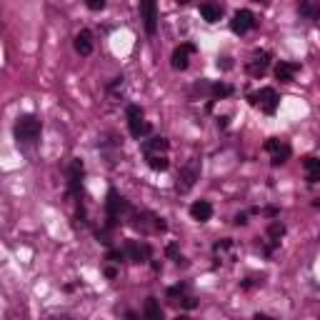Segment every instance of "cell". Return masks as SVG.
Masks as SVG:
<instances>
[{
  "label": "cell",
  "mask_w": 320,
  "mask_h": 320,
  "mask_svg": "<svg viewBox=\"0 0 320 320\" xmlns=\"http://www.w3.org/2000/svg\"><path fill=\"white\" fill-rule=\"evenodd\" d=\"M300 70V65L298 63H288V60H280L278 63V68H275V78L280 80V83H293V78H295V73Z\"/></svg>",
  "instance_id": "cell-13"
},
{
  "label": "cell",
  "mask_w": 320,
  "mask_h": 320,
  "mask_svg": "<svg viewBox=\"0 0 320 320\" xmlns=\"http://www.w3.org/2000/svg\"><path fill=\"white\" fill-rule=\"evenodd\" d=\"M75 50H78L80 55H90V53H93V35H90L88 30H80V33L75 35Z\"/></svg>",
  "instance_id": "cell-18"
},
{
  "label": "cell",
  "mask_w": 320,
  "mask_h": 320,
  "mask_svg": "<svg viewBox=\"0 0 320 320\" xmlns=\"http://www.w3.org/2000/svg\"><path fill=\"white\" fill-rule=\"evenodd\" d=\"M146 318L163 320V308L158 305V300H155V298H148V300H146Z\"/></svg>",
  "instance_id": "cell-22"
},
{
  "label": "cell",
  "mask_w": 320,
  "mask_h": 320,
  "mask_svg": "<svg viewBox=\"0 0 320 320\" xmlns=\"http://www.w3.org/2000/svg\"><path fill=\"white\" fill-rule=\"evenodd\" d=\"M178 3H180V5H185V3H190V0H178Z\"/></svg>",
  "instance_id": "cell-31"
},
{
  "label": "cell",
  "mask_w": 320,
  "mask_h": 320,
  "mask_svg": "<svg viewBox=\"0 0 320 320\" xmlns=\"http://www.w3.org/2000/svg\"><path fill=\"white\" fill-rule=\"evenodd\" d=\"M140 15L146 23V33L155 35L158 33V0H140Z\"/></svg>",
  "instance_id": "cell-8"
},
{
  "label": "cell",
  "mask_w": 320,
  "mask_h": 320,
  "mask_svg": "<svg viewBox=\"0 0 320 320\" xmlns=\"http://www.w3.org/2000/svg\"><path fill=\"white\" fill-rule=\"evenodd\" d=\"M255 25H258V23H255V15H253L250 10H238L233 15V20H230V30L238 33V35H245L248 30H253Z\"/></svg>",
  "instance_id": "cell-10"
},
{
  "label": "cell",
  "mask_w": 320,
  "mask_h": 320,
  "mask_svg": "<svg viewBox=\"0 0 320 320\" xmlns=\"http://www.w3.org/2000/svg\"><path fill=\"white\" fill-rule=\"evenodd\" d=\"M85 5L90 8V10H95V13H98V10H103V8H105V0H85Z\"/></svg>",
  "instance_id": "cell-25"
},
{
  "label": "cell",
  "mask_w": 320,
  "mask_h": 320,
  "mask_svg": "<svg viewBox=\"0 0 320 320\" xmlns=\"http://www.w3.org/2000/svg\"><path fill=\"white\" fill-rule=\"evenodd\" d=\"M305 175H308V183H320V160L318 158H305Z\"/></svg>",
  "instance_id": "cell-21"
},
{
  "label": "cell",
  "mask_w": 320,
  "mask_h": 320,
  "mask_svg": "<svg viewBox=\"0 0 320 320\" xmlns=\"http://www.w3.org/2000/svg\"><path fill=\"white\" fill-rule=\"evenodd\" d=\"M105 275H108V278H115L118 270H115V268H105Z\"/></svg>",
  "instance_id": "cell-30"
},
{
  "label": "cell",
  "mask_w": 320,
  "mask_h": 320,
  "mask_svg": "<svg viewBox=\"0 0 320 320\" xmlns=\"http://www.w3.org/2000/svg\"><path fill=\"white\" fill-rule=\"evenodd\" d=\"M218 68H223V70H230V68H233V63H230V58H220V60H218Z\"/></svg>",
  "instance_id": "cell-28"
},
{
  "label": "cell",
  "mask_w": 320,
  "mask_h": 320,
  "mask_svg": "<svg viewBox=\"0 0 320 320\" xmlns=\"http://www.w3.org/2000/svg\"><path fill=\"white\" fill-rule=\"evenodd\" d=\"M200 15H203L205 23H218L220 18H223V8L218 5V3H213V0H208L200 5Z\"/></svg>",
  "instance_id": "cell-15"
},
{
  "label": "cell",
  "mask_w": 320,
  "mask_h": 320,
  "mask_svg": "<svg viewBox=\"0 0 320 320\" xmlns=\"http://www.w3.org/2000/svg\"><path fill=\"white\" fill-rule=\"evenodd\" d=\"M250 103H253V105H260L263 113H268V115H275L280 98H278L275 88H260L258 93H253V95H250Z\"/></svg>",
  "instance_id": "cell-6"
},
{
  "label": "cell",
  "mask_w": 320,
  "mask_h": 320,
  "mask_svg": "<svg viewBox=\"0 0 320 320\" xmlns=\"http://www.w3.org/2000/svg\"><path fill=\"white\" fill-rule=\"evenodd\" d=\"M315 208H320V198H318V200H315Z\"/></svg>",
  "instance_id": "cell-32"
},
{
  "label": "cell",
  "mask_w": 320,
  "mask_h": 320,
  "mask_svg": "<svg viewBox=\"0 0 320 320\" xmlns=\"http://www.w3.org/2000/svg\"><path fill=\"white\" fill-rule=\"evenodd\" d=\"M125 258V250H110L108 253V260H113V263H120Z\"/></svg>",
  "instance_id": "cell-26"
},
{
  "label": "cell",
  "mask_w": 320,
  "mask_h": 320,
  "mask_svg": "<svg viewBox=\"0 0 320 320\" xmlns=\"http://www.w3.org/2000/svg\"><path fill=\"white\" fill-rule=\"evenodd\" d=\"M125 115H128V130H130L133 138H146L148 133H150V125L143 120L146 115H143V108H140V105H128Z\"/></svg>",
  "instance_id": "cell-5"
},
{
  "label": "cell",
  "mask_w": 320,
  "mask_h": 320,
  "mask_svg": "<svg viewBox=\"0 0 320 320\" xmlns=\"http://www.w3.org/2000/svg\"><path fill=\"white\" fill-rule=\"evenodd\" d=\"M150 245L148 243H140V240H128L125 243V258L133 263H146L150 260Z\"/></svg>",
  "instance_id": "cell-9"
},
{
  "label": "cell",
  "mask_w": 320,
  "mask_h": 320,
  "mask_svg": "<svg viewBox=\"0 0 320 320\" xmlns=\"http://www.w3.org/2000/svg\"><path fill=\"white\" fill-rule=\"evenodd\" d=\"M198 178H200V160H188V163H185V165L180 168V173H178V180H175V190H178L180 195L190 193Z\"/></svg>",
  "instance_id": "cell-3"
},
{
  "label": "cell",
  "mask_w": 320,
  "mask_h": 320,
  "mask_svg": "<svg viewBox=\"0 0 320 320\" xmlns=\"http://www.w3.org/2000/svg\"><path fill=\"white\" fill-rule=\"evenodd\" d=\"M190 215H193V220L205 223V220H210V215H213V205L208 203V200H195V203L190 205Z\"/></svg>",
  "instance_id": "cell-14"
},
{
  "label": "cell",
  "mask_w": 320,
  "mask_h": 320,
  "mask_svg": "<svg viewBox=\"0 0 320 320\" xmlns=\"http://www.w3.org/2000/svg\"><path fill=\"white\" fill-rule=\"evenodd\" d=\"M210 93H213V100L228 98V95H233V85H228V83H215V85H210Z\"/></svg>",
  "instance_id": "cell-23"
},
{
  "label": "cell",
  "mask_w": 320,
  "mask_h": 320,
  "mask_svg": "<svg viewBox=\"0 0 320 320\" xmlns=\"http://www.w3.org/2000/svg\"><path fill=\"white\" fill-rule=\"evenodd\" d=\"M195 53V45L193 43H183V45H178L173 50V55H170V65H173L175 70H185L188 68V58Z\"/></svg>",
  "instance_id": "cell-11"
},
{
  "label": "cell",
  "mask_w": 320,
  "mask_h": 320,
  "mask_svg": "<svg viewBox=\"0 0 320 320\" xmlns=\"http://www.w3.org/2000/svg\"><path fill=\"white\" fill-rule=\"evenodd\" d=\"M298 13L308 20H320V0H303L298 5Z\"/></svg>",
  "instance_id": "cell-16"
},
{
  "label": "cell",
  "mask_w": 320,
  "mask_h": 320,
  "mask_svg": "<svg viewBox=\"0 0 320 320\" xmlns=\"http://www.w3.org/2000/svg\"><path fill=\"white\" fill-rule=\"evenodd\" d=\"M140 150L143 155H150V153H168V140L165 138H150V140H143L140 143Z\"/></svg>",
  "instance_id": "cell-17"
},
{
  "label": "cell",
  "mask_w": 320,
  "mask_h": 320,
  "mask_svg": "<svg viewBox=\"0 0 320 320\" xmlns=\"http://www.w3.org/2000/svg\"><path fill=\"white\" fill-rule=\"evenodd\" d=\"M165 253H168V255H170L173 260H178V258H180V255H178V245H175V243H170V245L165 248Z\"/></svg>",
  "instance_id": "cell-27"
},
{
  "label": "cell",
  "mask_w": 320,
  "mask_h": 320,
  "mask_svg": "<svg viewBox=\"0 0 320 320\" xmlns=\"http://www.w3.org/2000/svg\"><path fill=\"white\" fill-rule=\"evenodd\" d=\"M245 223H248V215H245V213H238V215H235V225H245Z\"/></svg>",
  "instance_id": "cell-29"
},
{
  "label": "cell",
  "mask_w": 320,
  "mask_h": 320,
  "mask_svg": "<svg viewBox=\"0 0 320 320\" xmlns=\"http://www.w3.org/2000/svg\"><path fill=\"white\" fill-rule=\"evenodd\" d=\"M285 235V225L280 223V220H275V223H270L268 225V238L270 240H275V243H280V238Z\"/></svg>",
  "instance_id": "cell-24"
},
{
  "label": "cell",
  "mask_w": 320,
  "mask_h": 320,
  "mask_svg": "<svg viewBox=\"0 0 320 320\" xmlns=\"http://www.w3.org/2000/svg\"><path fill=\"white\" fill-rule=\"evenodd\" d=\"M130 225L140 233H163L168 228L165 220L153 213H130Z\"/></svg>",
  "instance_id": "cell-4"
},
{
  "label": "cell",
  "mask_w": 320,
  "mask_h": 320,
  "mask_svg": "<svg viewBox=\"0 0 320 320\" xmlns=\"http://www.w3.org/2000/svg\"><path fill=\"white\" fill-rule=\"evenodd\" d=\"M268 65H270V53H258L253 63L248 65V73L250 75H263L265 70H268Z\"/></svg>",
  "instance_id": "cell-19"
},
{
  "label": "cell",
  "mask_w": 320,
  "mask_h": 320,
  "mask_svg": "<svg viewBox=\"0 0 320 320\" xmlns=\"http://www.w3.org/2000/svg\"><path fill=\"white\" fill-rule=\"evenodd\" d=\"M105 213H108V230H113L118 225V220L125 215V213H130V205L128 200L118 193L115 188H110L108 190V200H105Z\"/></svg>",
  "instance_id": "cell-2"
},
{
  "label": "cell",
  "mask_w": 320,
  "mask_h": 320,
  "mask_svg": "<svg viewBox=\"0 0 320 320\" xmlns=\"http://www.w3.org/2000/svg\"><path fill=\"white\" fill-rule=\"evenodd\" d=\"M148 165H150V170H158V173H163V170H168V155H163V153H150L146 155Z\"/></svg>",
  "instance_id": "cell-20"
},
{
  "label": "cell",
  "mask_w": 320,
  "mask_h": 320,
  "mask_svg": "<svg viewBox=\"0 0 320 320\" xmlns=\"http://www.w3.org/2000/svg\"><path fill=\"white\" fill-rule=\"evenodd\" d=\"M40 130H43V125H40V120L35 115H18L15 120V128H13V133H15V140H18V146H33V143H38V138H40Z\"/></svg>",
  "instance_id": "cell-1"
},
{
  "label": "cell",
  "mask_w": 320,
  "mask_h": 320,
  "mask_svg": "<svg viewBox=\"0 0 320 320\" xmlns=\"http://www.w3.org/2000/svg\"><path fill=\"white\" fill-rule=\"evenodd\" d=\"M83 163L75 158L73 163H70V168H68V185H70V193L73 195H78L80 193V183H83Z\"/></svg>",
  "instance_id": "cell-12"
},
{
  "label": "cell",
  "mask_w": 320,
  "mask_h": 320,
  "mask_svg": "<svg viewBox=\"0 0 320 320\" xmlns=\"http://www.w3.org/2000/svg\"><path fill=\"white\" fill-rule=\"evenodd\" d=\"M265 150L270 153V163L273 165H283V163H288V158H290V146L285 143V140H280V138H270L268 143H265Z\"/></svg>",
  "instance_id": "cell-7"
}]
</instances>
